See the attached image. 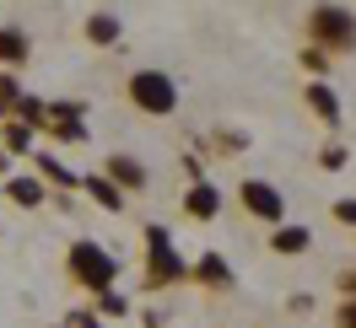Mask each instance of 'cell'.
Wrapping results in <instances>:
<instances>
[{
  "instance_id": "14",
  "label": "cell",
  "mask_w": 356,
  "mask_h": 328,
  "mask_svg": "<svg viewBox=\"0 0 356 328\" xmlns=\"http://www.w3.org/2000/svg\"><path fill=\"white\" fill-rule=\"evenodd\" d=\"M81 189H87V194L97 199L103 210H124V194H119V189H113V183H108L103 173H87V183H81Z\"/></svg>"
},
{
  "instance_id": "17",
  "label": "cell",
  "mask_w": 356,
  "mask_h": 328,
  "mask_svg": "<svg viewBox=\"0 0 356 328\" xmlns=\"http://www.w3.org/2000/svg\"><path fill=\"white\" fill-rule=\"evenodd\" d=\"M97 307H103L108 318H124V312H130V302H124V296H113V291H103V296H97Z\"/></svg>"
},
{
  "instance_id": "9",
  "label": "cell",
  "mask_w": 356,
  "mask_h": 328,
  "mask_svg": "<svg viewBox=\"0 0 356 328\" xmlns=\"http://www.w3.org/2000/svg\"><path fill=\"white\" fill-rule=\"evenodd\" d=\"M302 97H308V113H313V119H324L330 130L340 124V97H334L324 81H308V92H302Z\"/></svg>"
},
{
  "instance_id": "4",
  "label": "cell",
  "mask_w": 356,
  "mask_h": 328,
  "mask_svg": "<svg viewBox=\"0 0 356 328\" xmlns=\"http://www.w3.org/2000/svg\"><path fill=\"white\" fill-rule=\"evenodd\" d=\"M308 38L313 49L324 54H340V49H351L356 44V11H346V6H313L308 11Z\"/></svg>"
},
{
  "instance_id": "7",
  "label": "cell",
  "mask_w": 356,
  "mask_h": 328,
  "mask_svg": "<svg viewBox=\"0 0 356 328\" xmlns=\"http://www.w3.org/2000/svg\"><path fill=\"white\" fill-rule=\"evenodd\" d=\"M189 280L195 285H205V291H232V264L211 248V253H200V264L189 269Z\"/></svg>"
},
{
  "instance_id": "21",
  "label": "cell",
  "mask_w": 356,
  "mask_h": 328,
  "mask_svg": "<svg viewBox=\"0 0 356 328\" xmlns=\"http://www.w3.org/2000/svg\"><path fill=\"white\" fill-rule=\"evenodd\" d=\"M334 323H340V328H356V302L340 307V318H334Z\"/></svg>"
},
{
  "instance_id": "10",
  "label": "cell",
  "mask_w": 356,
  "mask_h": 328,
  "mask_svg": "<svg viewBox=\"0 0 356 328\" xmlns=\"http://www.w3.org/2000/svg\"><path fill=\"white\" fill-rule=\"evenodd\" d=\"M6 199L22 205V210H38V205L49 199V189L38 183V178H6Z\"/></svg>"
},
{
  "instance_id": "19",
  "label": "cell",
  "mask_w": 356,
  "mask_h": 328,
  "mask_svg": "<svg viewBox=\"0 0 356 328\" xmlns=\"http://www.w3.org/2000/svg\"><path fill=\"white\" fill-rule=\"evenodd\" d=\"M334 221H340V226H356V199H334Z\"/></svg>"
},
{
  "instance_id": "12",
  "label": "cell",
  "mask_w": 356,
  "mask_h": 328,
  "mask_svg": "<svg viewBox=\"0 0 356 328\" xmlns=\"http://www.w3.org/2000/svg\"><path fill=\"white\" fill-rule=\"evenodd\" d=\"M119 33H124V27H119L113 11H92V17H87V38H92V44H119Z\"/></svg>"
},
{
  "instance_id": "2",
  "label": "cell",
  "mask_w": 356,
  "mask_h": 328,
  "mask_svg": "<svg viewBox=\"0 0 356 328\" xmlns=\"http://www.w3.org/2000/svg\"><path fill=\"white\" fill-rule=\"evenodd\" d=\"M124 92H130L135 113H146V119H168L178 108V81L168 70H130Z\"/></svg>"
},
{
  "instance_id": "3",
  "label": "cell",
  "mask_w": 356,
  "mask_h": 328,
  "mask_svg": "<svg viewBox=\"0 0 356 328\" xmlns=\"http://www.w3.org/2000/svg\"><path fill=\"white\" fill-rule=\"evenodd\" d=\"M184 280H189V264L178 259L168 226H146V285L168 291V285H184Z\"/></svg>"
},
{
  "instance_id": "11",
  "label": "cell",
  "mask_w": 356,
  "mask_h": 328,
  "mask_svg": "<svg viewBox=\"0 0 356 328\" xmlns=\"http://www.w3.org/2000/svg\"><path fill=\"white\" fill-rule=\"evenodd\" d=\"M270 248L286 253V259H297V253H308V248H313V232H308V226H286V221H281L275 237H270Z\"/></svg>"
},
{
  "instance_id": "18",
  "label": "cell",
  "mask_w": 356,
  "mask_h": 328,
  "mask_svg": "<svg viewBox=\"0 0 356 328\" xmlns=\"http://www.w3.org/2000/svg\"><path fill=\"white\" fill-rule=\"evenodd\" d=\"M302 70H313V76H324V70H330V54H318V49H308V54H302Z\"/></svg>"
},
{
  "instance_id": "13",
  "label": "cell",
  "mask_w": 356,
  "mask_h": 328,
  "mask_svg": "<svg viewBox=\"0 0 356 328\" xmlns=\"http://www.w3.org/2000/svg\"><path fill=\"white\" fill-rule=\"evenodd\" d=\"M38 183H54V189H76L70 167L60 162V156H49V151H38Z\"/></svg>"
},
{
  "instance_id": "8",
  "label": "cell",
  "mask_w": 356,
  "mask_h": 328,
  "mask_svg": "<svg viewBox=\"0 0 356 328\" xmlns=\"http://www.w3.org/2000/svg\"><path fill=\"white\" fill-rule=\"evenodd\" d=\"M103 167H108V183L113 189H119V194H130V189H146V167H140V162H135V156H124V151H113L108 162H103Z\"/></svg>"
},
{
  "instance_id": "20",
  "label": "cell",
  "mask_w": 356,
  "mask_h": 328,
  "mask_svg": "<svg viewBox=\"0 0 356 328\" xmlns=\"http://www.w3.org/2000/svg\"><path fill=\"white\" fill-rule=\"evenodd\" d=\"M324 167H330V173H334V167H346V146H324Z\"/></svg>"
},
{
  "instance_id": "5",
  "label": "cell",
  "mask_w": 356,
  "mask_h": 328,
  "mask_svg": "<svg viewBox=\"0 0 356 328\" xmlns=\"http://www.w3.org/2000/svg\"><path fill=\"white\" fill-rule=\"evenodd\" d=\"M238 205H243L254 221H265V226H281V221H286V199H281V189L265 183V178H243V183H238Z\"/></svg>"
},
{
  "instance_id": "16",
  "label": "cell",
  "mask_w": 356,
  "mask_h": 328,
  "mask_svg": "<svg viewBox=\"0 0 356 328\" xmlns=\"http://www.w3.org/2000/svg\"><path fill=\"white\" fill-rule=\"evenodd\" d=\"M0 140H6L11 151H27V146H33V130H27V124H17V119H6V135H0Z\"/></svg>"
},
{
  "instance_id": "15",
  "label": "cell",
  "mask_w": 356,
  "mask_h": 328,
  "mask_svg": "<svg viewBox=\"0 0 356 328\" xmlns=\"http://www.w3.org/2000/svg\"><path fill=\"white\" fill-rule=\"evenodd\" d=\"M27 60V33L22 27H0V65H22Z\"/></svg>"
},
{
  "instance_id": "6",
  "label": "cell",
  "mask_w": 356,
  "mask_h": 328,
  "mask_svg": "<svg viewBox=\"0 0 356 328\" xmlns=\"http://www.w3.org/2000/svg\"><path fill=\"white\" fill-rule=\"evenodd\" d=\"M216 210H222V189L205 183V178H195L189 194H184V216L189 221H216Z\"/></svg>"
},
{
  "instance_id": "1",
  "label": "cell",
  "mask_w": 356,
  "mask_h": 328,
  "mask_svg": "<svg viewBox=\"0 0 356 328\" xmlns=\"http://www.w3.org/2000/svg\"><path fill=\"white\" fill-rule=\"evenodd\" d=\"M65 269H70V280L76 285H87L92 296H103V291H113V280H119V259H113L103 242H70V253H65Z\"/></svg>"
},
{
  "instance_id": "22",
  "label": "cell",
  "mask_w": 356,
  "mask_h": 328,
  "mask_svg": "<svg viewBox=\"0 0 356 328\" xmlns=\"http://www.w3.org/2000/svg\"><path fill=\"white\" fill-rule=\"evenodd\" d=\"M0 167H6V156H0Z\"/></svg>"
}]
</instances>
